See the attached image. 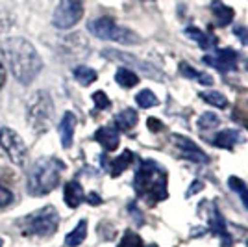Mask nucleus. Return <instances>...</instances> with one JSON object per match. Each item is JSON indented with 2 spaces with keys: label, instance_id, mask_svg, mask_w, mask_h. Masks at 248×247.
<instances>
[{
  "label": "nucleus",
  "instance_id": "obj_1",
  "mask_svg": "<svg viewBox=\"0 0 248 247\" xmlns=\"http://www.w3.org/2000/svg\"><path fill=\"white\" fill-rule=\"evenodd\" d=\"M2 52L11 72L21 84H30L39 72L43 62L33 45L22 37H10L2 43Z\"/></svg>",
  "mask_w": 248,
  "mask_h": 247
},
{
  "label": "nucleus",
  "instance_id": "obj_2",
  "mask_svg": "<svg viewBox=\"0 0 248 247\" xmlns=\"http://www.w3.org/2000/svg\"><path fill=\"white\" fill-rule=\"evenodd\" d=\"M135 194L145 199L148 205H154L157 201L167 199V173L163 167L152 160H141L134 176Z\"/></svg>",
  "mask_w": 248,
  "mask_h": 247
},
{
  "label": "nucleus",
  "instance_id": "obj_3",
  "mask_svg": "<svg viewBox=\"0 0 248 247\" xmlns=\"http://www.w3.org/2000/svg\"><path fill=\"white\" fill-rule=\"evenodd\" d=\"M65 164L58 158H41L31 167L28 175V194L31 195H46L60 184L62 171Z\"/></svg>",
  "mask_w": 248,
  "mask_h": 247
},
{
  "label": "nucleus",
  "instance_id": "obj_4",
  "mask_svg": "<svg viewBox=\"0 0 248 247\" xmlns=\"http://www.w3.org/2000/svg\"><path fill=\"white\" fill-rule=\"evenodd\" d=\"M87 28H89V32L93 34L94 37L104 39V41H115V43H121V45H137V43L141 41L139 35L134 30L119 26L109 17L94 19V21H91L87 24Z\"/></svg>",
  "mask_w": 248,
  "mask_h": 247
},
{
  "label": "nucleus",
  "instance_id": "obj_5",
  "mask_svg": "<svg viewBox=\"0 0 248 247\" xmlns=\"http://www.w3.org/2000/svg\"><path fill=\"white\" fill-rule=\"evenodd\" d=\"M26 234H37V236H50L56 232L60 225V216L54 206H45L35 210L33 214L24 217L21 223Z\"/></svg>",
  "mask_w": 248,
  "mask_h": 247
},
{
  "label": "nucleus",
  "instance_id": "obj_6",
  "mask_svg": "<svg viewBox=\"0 0 248 247\" xmlns=\"http://www.w3.org/2000/svg\"><path fill=\"white\" fill-rule=\"evenodd\" d=\"M83 15V0H60L58 8L54 11L52 24L60 30H69Z\"/></svg>",
  "mask_w": 248,
  "mask_h": 247
},
{
  "label": "nucleus",
  "instance_id": "obj_7",
  "mask_svg": "<svg viewBox=\"0 0 248 247\" xmlns=\"http://www.w3.org/2000/svg\"><path fill=\"white\" fill-rule=\"evenodd\" d=\"M0 145L8 153V156H10V160L13 164L22 165L26 162V156H28L26 143L22 141L21 136L17 134V132H13L8 126L0 128Z\"/></svg>",
  "mask_w": 248,
  "mask_h": 247
},
{
  "label": "nucleus",
  "instance_id": "obj_8",
  "mask_svg": "<svg viewBox=\"0 0 248 247\" xmlns=\"http://www.w3.org/2000/svg\"><path fill=\"white\" fill-rule=\"evenodd\" d=\"M37 101H33L28 110V121H30L37 130H46V126L52 119V103L46 93H37Z\"/></svg>",
  "mask_w": 248,
  "mask_h": 247
},
{
  "label": "nucleus",
  "instance_id": "obj_9",
  "mask_svg": "<svg viewBox=\"0 0 248 247\" xmlns=\"http://www.w3.org/2000/svg\"><path fill=\"white\" fill-rule=\"evenodd\" d=\"M204 63L222 72L233 71L237 67V52L233 49H218L215 56H204Z\"/></svg>",
  "mask_w": 248,
  "mask_h": 247
},
{
  "label": "nucleus",
  "instance_id": "obj_10",
  "mask_svg": "<svg viewBox=\"0 0 248 247\" xmlns=\"http://www.w3.org/2000/svg\"><path fill=\"white\" fill-rule=\"evenodd\" d=\"M172 140H174L176 145L180 147V151H182V158L191 160V162H200V164H207V162H209V158H207L206 153H202V151H200V149H198L197 145L193 143L189 138L174 134L172 136Z\"/></svg>",
  "mask_w": 248,
  "mask_h": 247
},
{
  "label": "nucleus",
  "instance_id": "obj_11",
  "mask_svg": "<svg viewBox=\"0 0 248 247\" xmlns=\"http://www.w3.org/2000/svg\"><path fill=\"white\" fill-rule=\"evenodd\" d=\"M94 140L102 145L106 151H115L119 143H121V138H119V132L117 128H111V126H102L94 132Z\"/></svg>",
  "mask_w": 248,
  "mask_h": 247
},
{
  "label": "nucleus",
  "instance_id": "obj_12",
  "mask_svg": "<svg viewBox=\"0 0 248 247\" xmlns=\"http://www.w3.org/2000/svg\"><path fill=\"white\" fill-rule=\"evenodd\" d=\"M74 128H76V115L73 112H65L62 123H60V136H62V145L69 149L73 145Z\"/></svg>",
  "mask_w": 248,
  "mask_h": 247
},
{
  "label": "nucleus",
  "instance_id": "obj_13",
  "mask_svg": "<svg viewBox=\"0 0 248 247\" xmlns=\"http://www.w3.org/2000/svg\"><path fill=\"white\" fill-rule=\"evenodd\" d=\"M83 188L80 182H76V180H71V182H67L65 184V192H63V199H65V203L69 208H76V206H80V203L83 201Z\"/></svg>",
  "mask_w": 248,
  "mask_h": 247
},
{
  "label": "nucleus",
  "instance_id": "obj_14",
  "mask_svg": "<svg viewBox=\"0 0 248 247\" xmlns=\"http://www.w3.org/2000/svg\"><path fill=\"white\" fill-rule=\"evenodd\" d=\"M211 11H213V17H215L218 26H228L230 22L233 21V17H235L233 10L230 6H226V4H222L220 0H213L211 2Z\"/></svg>",
  "mask_w": 248,
  "mask_h": 247
},
{
  "label": "nucleus",
  "instance_id": "obj_15",
  "mask_svg": "<svg viewBox=\"0 0 248 247\" xmlns=\"http://www.w3.org/2000/svg\"><path fill=\"white\" fill-rule=\"evenodd\" d=\"M243 140V136L239 130H222V132H218L215 136V140H213V145H217L220 149H232L235 143H239Z\"/></svg>",
  "mask_w": 248,
  "mask_h": 247
},
{
  "label": "nucleus",
  "instance_id": "obj_16",
  "mask_svg": "<svg viewBox=\"0 0 248 247\" xmlns=\"http://www.w3.org/2000/svg\"><path fill=\"white\" fill-rule=\"evenodd\" d=\"M186 35L187 37H191V39L197 43L198 47H202V49H211V47H215V43H217L215 37L207 35V34H204L202 30L195 28V26H189V28L186 30Z\"/></svg>",
  "mask_w": 248,
  "mask_h": 247
},
{
  "label": "nucleus",
  "instance_id": "obj_17",
  "mask_svg": "<svg viewBox=\"0 0 248 247\" xmlns=\"http://www.w3.org/2000/svg\"><path fill=\"white\" fill-rule=\"evenodd\" d=\"M137 119H139V117H137V112L132 110V108H126V110H123V112L115 117V124H117L121 130L128 132V130H132L135 124H137Z\"/></svg>",
  "mask_w": 248,
  "mask_h": 247
},
{
  "label": "nucleus",
  "instance_id": "obj_18",
  "mask_svg": "<svg viewBox=\"0 0 248 247\" xmlns=\"http://www.w3.org/2000/svg\"><path fill=\"white\" fill-rule=\"evenodd\" d=\"M132 162H134V155H132V151H124L123 155L117 156L113 162L109 164V173H111V176H119L124 169H128V167H130Z\"/></svg>",
  "mask_w": 248,
  "mask_h": 247
},
{
  "label": "nucleus",
  "instance_id": "obj_19",
  "mask_svg": "<svg viewBox=\"0 0 248 247\" xmlns=\"http://www.w3.org/2000/svg\"><path fill=\"white\" fill-rule=\"evenodd\" d=\"M85 236H87V221H83L82 219V221H80V223L67 234L65 244H67L69 247H78L83 240H85Z\"/></svg>",
  "mask_w": 248,
  "mask_h": 247
},
{
  "label": "nucleus",
  "instance_id": "obj_20",
  "mask_svg": "<svg viewBox=\"0 0 248 247\" xmlns=\"http://www.w3.org/2000/svg\"><path fill=\"white\" fill-rule=\"evenodd\" d=\"M180 72H182L184 76H187V78H191V80H197V82L204 84V86H211V84H213V78H211L209 74L195 71L189 63H180Z\"/></svg>",
  "mask_w": 248,
  "mask_h": 247
},
{
  "label": "nucleus",
  "instance_id": "obj_21",
  "mask_svg": "<svg viewBox=\"0 0 248 247\" xmlns=\"http://www.w3.org/2000/svg\"><path fill=\"white\" fill-rule=\"evenodd\" d=\"M115 80L119 86H123V88H134L139 84V76L135 74L134 71H130L128 67H121L117 74H115Z\"/></svg>",
  "mask_w": 248,
  "mask_h": 247
},
{
  "label": "nucleus",
  "instance_id": "obj_22",
  "mask_svg": "<svg viewBox=\"0 0 248 247\" xmlns=\"http://www.w3.org/2000/svg\"><path fill=\"white\" fill-rule=\"evenodd\" d=\"M74 78L82 86H89V84H93L96 80V71L91 69V67H87V65H78L74 69Z\"/></svg>",
  "mask_w": 248,
  "mask_h": 247
},
{
  "label": "nucleus",
  "instance_id": "obj_23",
  "mask_svg": "<svg viewBox=\"0 0 248 247\" xmlns=\"http://www.w3.org/2000/svg\"><path fill=\"white\" fill-rule=\"evenodd\" d=\"M228 186H230V190H233L235 194H239L243 205H245V208L248 210V186L245 184L241 178H237V176H230V178H228Z\"/></svg>",
  "mask_w": 248,
  "mask_h": 247
},
{
  "label": "nucleus",
  "instance_id": "obj_24",
  "mask_svg": "<svg viewBox=\"0 0 248 247\" xmlns=\"http://www.w3.org/2000/svg\"><path fill=\"white\" fill-rule=\"evenodd\" d=\"M200 99L204 103L215 106V108H226L228 106V99L218 91H202L200 93Z\"/></svg>",
  "mask_w": 248,
  "mask_h": 247
},
{
  "label": "nucleus",
  "instance_id": "obj_25",
  "mask_svg": "<svg viewBox=\"0 0 248 247\" xmlns=\"http://www.w3.org/2000/svg\"><path fill=\"white\" fill-rule=\"evenodd\" d=\"M135 103L139 104V108H152V106H155V104L159 103V101H157V97H155V95L150 91V89H143V91L137 93V97H135Z\"/></svg>",
  "mask_w": 248,
  "mask_h": 247
},
{
  "label": "nucleus",
  "instance_id": "obj_26",
  "mask_svg": "<svg viewBox=\"0 0 248 247\" xmlns=\"http://www.w3.org/2000/svg\"><path fill=\"white\" fill-rule=\"evenodd\" d=\"M218 123H220V119H218L217 113H202L197 121L200 130H211V128H215Z\"/></svg>",
  "mask_w": 248,
  "mask_h": 247
},
{
  "label": "nucleus",
  "instance_id": "obj_27",
  "mask_svg": "<svg viewBox=\"0 0 248 247\" xmlns=\"http://www.w3.org/2000/svg\"><path fill=\"white\" fill-rule=\"evenodd\" d=\"M119 247H143V240H141V236H139L137 232L126 230L123 240H121V244H119Z\"/></svg>",
  "mask_w": 248,
  "mask_h": 247
},
{
  "label": "nucleus",
  "instance_id": "obj_28",
  "mask_svg": "<svg viewBox=\"0 0 248 247\" xmlns=\"http://www.w3.org/2000/svg\"><path fill=\"white\" fill-rule=\"evenodd\" d=\"M93 103L98 110H106V108H109V99H108V95H106L104 91L93 93Z\"/></svg>",
  "mask_w": 248,
  "mask_h": 247
},
{
  "label": "nucleus",
  "instance_id": "obj_29",
  "mask_svg": "<svg viewBox=\"0 0 248 247\" xmlns=\"http://www.w3.org/2000/svg\"><path fill=\"white\" fill-rule=\"evenodd\" d=\"M13 201V194H11L8 188L0 186V206H8Z\"/></svg>",
  "mask_w": 248,
  "mask_h": 247
},
{
  "label": "nucleus",
  "instance_id": "obj_30",
  "mask_svg": "<svg viewBox=\"0 0 248 247\" xmlns=\"http://www.w3.org/2000/svg\"><path fill=\"white\" fill-rule=\"evenodd\" d=\"M233 34L239 37V41L243 45H248V28L247 26H235L233 28Z\"/></svg>",
  "mask_w": 248,
  "mask_h": 247
},
{
  "label": "nucleus",
  "instance_id": "obj_31",
  "mask_svg": "<svg viewBox=\"0 0 248 247\" xmlns=\"http://www.w3.org/2000/svg\"><path fill=\"white\" fill-rule=\"evenodd\" d=\"M146 124H148V128H150L152 132H159V130L163 128V123H161L159 119H154V117H150V119L146 121Z\"/></svg>",
  "mask_w": 248,
  "mask_h": 247
},
{
  "label": "nucleus",
  "instance_id": "obj_32",
  "mask_svg": "<svg viewBox=\"0 0 248 247\" xmlns=\"http://www.w3.org/2000/svg\"><path fill=\"white\" fill-rule=\"evenodd\" d=\"M202 188H204V184H202L200 180H195V182L191 184V190L187 192V197H191V195H193V194H197V192H200Z\"/></svg>",
  "mask_w": 248,
  "mask_h": 247
},
{
  "label": "nucleus",
  "instance_id": "obj_33",
  "mask_svg": "<svg viewBox=\"0 0 248 247\" xmlns=\"http://www.w3.org/2000/svg\"><path fill=\"white\" fill-rule=\"evenodd\" d=\"M87 201H89V205H93V206H98V205H102V199H100V195H96V194H89L87 195Z\"/></svg>",
  "mask_w": 248,
  "mask_h": 247
},
{
  "label": "nucleus",
  "instance_id": "obj_34",
  "mask_svg": "<svg viewBox=\"0 0 248 247\" xmlns=\"http://www.w3.org/2000/svg\"><path fill=\"white\" fill-rule=\"evenodd\" d=\"M4 82H6V69H4V65L0 63V88L4 86Z\"/></svg>",
  "mask_w": 248,
  "mask_h": 247
},
{
  "label": "nucleus",
  "instance_id": "obj_35",
  "mask_svg": "<svg viewBox=\"0 0 248 247\" xmlns=\"http://www.w3.org/2000/svg\"><path fill=\"white\" fill-rule=\"evenodd\" d=\"M2 244H4V242H2V238H0V247H2Z\"/></svg>",
  "mask_w": 248,
  "mask_h": 247
},
{
  "label": "nucleus",
  "instance_id": "obj_36",
  "mask_svg": "<svg viewBox=\"0 0 248 247\" xmlns=\"http://www.w3.org/2000/svg\"><path fill=\"white\" fill-rule=\"evenodd\" d=\"M247 69H248V63H247Z\"/></svg>",
  "mask_w": 248,
  "mask_h": 247
},
{
  "label": "nucleus",
  "instance_id": "obj_37",
  "mask_svg": "<svg viewBox=\"0 0 248 247\" xmlns=\"http://www.w3.org/2000/svg\"><path fill=\"white\" fill-rule=\"evenodd\" d=\"M247 128H248V124H247Z\"/></svg>",
  "mask_w": 248,
  "mask_h": 247
},
{
  "label": "nucleus",
  "instance_id": "obj_38",
  "mask_svg": "<svg viewBox=\"0 0 248 247\" xmlns=\"http://www.w3.org/2000/svg\"><path fill=\"white\" fill-rule=\"evenodd\" d=\"M247 246H248V244H247Z\"/></svg>",
  "mask_w": 248,
  "mask_h": 247
}]
</instances>
